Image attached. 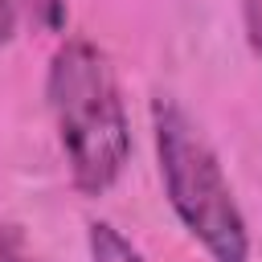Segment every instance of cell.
Masks as SVG:
<instances>
[{
    "label": "cell",
    "instance_id": "obj_2",
    "mask_svg": "<svg viewBox=\"0 0 262 262\" xmlns=\"http://www.w3.org/2000/svg\"><path fill=\"white\" fill-rule=\"evenodd\" d=\"M151 139L168 205L188 237L213 262H250V229L233 184L196 119L172 94L151 98Z\"/></svg>",
    "mask_w": 262,
    "mask_h": 262
},
{
    "label": "cell",
    "instance_id": "obj_4",
    "mask_svg": "<svg viewBox=\"0 0 262 262\" xmlns=\"http://www.w3.org/2000/svg\"><path fill=\"white\" fill-rule=\"evenodd\" d=\"M0 262H45V258L29 246V237H25L20 225L4 221L0 225Z\"/></svg>",
    "mask_w": 262,
    "mask_h": 262
},
{
    "label": "cell",
    "instance_id": "obj_6",
    "mask_svg": "<svg viewBox=\"0 0 262 262\" xmlns=\"http://www.w3.org/2000/svg\"><path fill=\"white\" fill-rule=\"evenodd\" d=\"M16 37V4L12 0H0V49Z\"/></svg>",
    "mask_w": 262,
    "mask_h": 262
},
{
    "label": "cell",
    "instance_id": "obj_5",
    "mask_svg": "<svg viewBox=\"0 0 262 262\" xmlns=\"http://www.w3.org/2000/svg\"><path fill=\"white\" fill-rule=\"evenodd\" d=\"M29 8L41 29H49V33L66 29V0H29Z\"/></svg>",
    "mask_w": 262,
    "mask_h": 262
},
{
    "label": "cell",
    "instance_id": "obj_1",
    "mask_svg": "<svg viewBox=\"0 0 262 262\" xmlns=\"http://www.w3.org/2000/svg\"><path fill=\"white\" fill-rule=\"evenodd\" d=\"M45 102L74 188L86 196L115 188L131 160V123L111 57L86 37H66L49 57Z\"/></svg>",
    "mask_w": 262,
    "mask_h": 262
},
{
    "label": "cell",
    "instance_id": "obj_3",
    "mask_svg": "<svg viewBox=\"0 0 262 262\" xmlns=\"http://www.w3.org/2000/svg\"><path fill=\"white\" fill-rule=\"evenodd\" d=\"M86 250H90V262H143V254H139L111 221H90V229H86Z\"/></svg>",
    "mask_w": 262,
    "mask_h": 262
}]
</instances>
